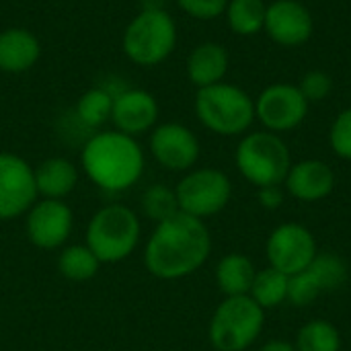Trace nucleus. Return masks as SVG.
I'll return each mask as SVG.
<instances>
[{
	"instance_id": "1",
	"label": "nucleus",
	"mask_w": 351,
	"mask_h": 351,
	"mask_svg": "<svg viewBox=\"0 0 351 351\" xmlns=\"http://www.w3.org/2000/svg\"><path fill=\"white\" fill-rule=\"evenodd\" d=\"M212 253V237L204 220L177 212L154 224L144 247V267L158 280H181L195 274Z\"/></svg>"
},
{
	"instance_id": "2",
	"label": "nucleus",
	"mask_w": 351,
	"mask_h": 351,
	"mask_svg": "<svg viewBox=\"0 0 351 351\" xmlns=\"http://www.w3.org/2000/svg\"><path fill=\"white\" fill-rule=\"evenodd\" d=\"M80 167L95 187L109 193H121L142 179L146 154L134 136L117 130H101L84 142Z\"/></svg>"
},
{
	"instance_id": "3",
	"label": "nucleus",
	"mask_w": 351,
	"mask_h": 351,
	"mask_svg": "<svg viewBox=\"0 0 351 351\" xmlns=\"http://www.w3.org/2000/svg\"><path fill=\"white\" fill-rule=\"evenodd\" d=\"M179 31L175 19L158 4H146L123 29V56L140 66L152 68L171 58L177 47Z\"/></svg>"
},
{
	"instance_id": "4",
	"label": "nucleus",
	"mask_w": 351,
	"mask_h": 351,
	"mask_svg": "<svg viewBox=\"0 0 351 351\" xmlns=\"http://www.w3.org/2000/svg\"><path fill=\"white\" fill-rule=\"evenodd\" d=\"M199 123L218 136H241L255 121V99L241 86L218 82L197 88L193 101Z\"/></svg>"
},
{
	"instance_id": "5",
	"label": "nucleus",
	"mask_w": 351,
	"mask_h": 351,
	"mask_svg": "<svg viewBox=\"0 0 351 351\" xmlns=\"http://www.w3.org/2000/svg\"><path fill=\"white\" fill-rule=\"evenodd\" d=\"M140 216L123 204L99 208L86 224V247L101 263H119L140 245Z\"/></svg>"
},
{
	"instance_id": "6",
	"label": "nucleus",
	"mask_w": 351,
	"mask_h": 351,
	"mask_svg": "<svg viewBox=\"0 0 351 351\" xmlns=\"http://www.w3.org/2000/svg\"><path fill=\"white\" fill-rule=\"evenodd\" d=\"M239 173L255 187L282 185L292 167V154L280 134L261 130L249 132L234 152Z\"/></svg>"
},
{
	"instance_id": "7",
	"label": "nucleus",
	"mask_w": 351,
	"mask_h": 351,
	"mask_svg": "<svg viewBox=\"0 0 351 351\" xmlns=\"http://www.w3.org/2000/svg\"><path fill=\"white\" fill-rule=\"evenodd\" d=\"M265 311L251 296H228L212 315L208 337L216 351H245L261 335Z\"/></svg>"
},
{
	"instance_id": "8",
	"label": "nucleus",
	"mask_w": 351,
	"mask_h": 351,
	"mask_svg": "<svg viewBox=\"0 0 351 351\" xmlns=\"http://www.w3.org/2000/svg\"><path fill=\"white\" fill-rule=\"evenodd\" d=\"M175 193L183 214L204 220L216 216L228 206L232 197V183L220 169H191L181 177Z\"/></svg>"
},
{
	"instance_id": "9",
	"label": "nucleus",
	"mask_w": 351,
	"mask_h": 351,
	"mask_svg": "<svg viewBox=\"0 0 351 351\" xmlns=\"http://www.w3.org/2000/svg\"><path fill=\"white\" fill-rule=\"evenodd\" d=\"M308 105L298 84L274 82L255 99V119H259L267 132H292L306 119Z\"/></svg>"
},
{
	"instance_id": "10",
	"label": "nucleus",
	"mask_w": 351,
	"mask_h": 351,
	"mask_svg": "<svg viewBox=\"0 0 351 351\" xmlns=\"http://www.w3.org/2000/svg\"><path fill=\"white\" fill-rule=\"evenodd\" d=\"M74 230V212L64 199L39 197L25 214L27 241L43 251L66 247Z\"/></svg>"
},
{
	"instance_id": "11",
	"label": "nucleus",
	"mask_w": 351,
	"mask_h": 351,
	"mask_svg": "<svg viewBox=\"0 0 351 351\" xmlns=\"http://www.w3.org/2000/svg\"><path fill=\"white\" fill-rule=\"evenodd\" d=\"M39 199L35 171L23 156L0 152V222L25 216Z\"/></svg>"
},
{
	"instance_id": "12",
	"label": "nucleus",
	"mask_w": 351,
	"mask_h": 351,
	"mask_svg": "<svg viewBox=\"0 0 351 351\" xmlns=\"http://www.w3.org/2000/svg\"><path fill=\"white\" fill-rule=\"evenodd\" d=\"M348 282V263L337 253H317L306 269L290 276L288 302L294 306H308L321 294L333 292Z\"/></svg>"
},
{
	"instance_id": "13",
	"label": "nucleus",
	"mask_w": 351,
	"mask_h": 351,
	"mask_svg": "<svg viewBox=\"0 0 351 351\" xmlns=\"http://www.w3.org/2000/svg\"><path fill=\"white\" fill-rule=\"evenodd\" d=\"M148 148L152 158L173 173L191 171L202 152L195 132L179 121L156 123L150 132Z\"/></svg>"
},
{
	"instance_id": "14",
	"label": "nucleus",
	"mask_w": 351,
	"mask_h": 351,
	"mask_svg": "<svg viewBox=\"0 0 351 351\" xmlns=\"http://www.w3.org/2000/svg\"><path fill=\"white\" fill-rule=\"evenodd\" d=\"M265 251L269 267L286 276H296L302 269H306L319 253L313 232L302 224L294 222L278 226L269 234Z\"/></svg>"
},
{
	"instance_id": "15",
	"label": "nucleus",
	"mask_w": 351,
	"mask_h": 351,
	"mask_svg": "<svg viewBox=\"0 0 351 351\" xmlns=\"http://www.w3.org/2000/svg\"><path fill=\"white\" fill-rule=\"evenodd\" d=\"M263 33L282 47H300L315 33L313 12L300 0H274L265 10Z\"/></svg>"
},
{
	"instance_id": "16",
	"label": "nucleus",
	"mask_w": 351,
	"mask_h": 351,
	"mask_svg": "<svg viewBox=\"0 0 351 351\" xmlns=\"http://www.w3.org/2000/svg\"><path fill=\"white\" fill-rule=\"evenodd\" d=\"M158 101L156 97L146 88H121L113 97V109H111V123L117 132H123L128 136H140L146 134L158 121Z\"/></svg>"
},
{
	"instance_id": "17",
	"label": "nucleus",
	"mask_w": 351,
	"mask_h": 351,
	"mask_svg": "<svg viewBox=\"0 0 351 351\" xmlns=\"http://www.w3.org/2000/svg\"><path fill=\"white\" fill-rule=\"evenodd\" d=\"M284 183L292 197L300 202H319L331 195L335 187V173L327 162L308 158L292 165Z\"/></svg>"
},
{
	"instance_id": "18",
	"label": "nucleus",
	"mask_w": 351,
	"mask_h": 351,
	"mask_svg": "<svg viewBox=\"0 0 351 351\" xmlns=\"http://www.w3.org/2000/svg\"><path fill=\"white\" fill-rule=\"evenodd\" d=\"M230 68V56L228 49L218 41H204L197 43L185 62L187 78L193 86L206 88L212 84H218L224 80Z\"/></svg>"
},
{
	"instance_id": "19",
	"label": "nucleus",
	"mask_w": 351,
	"mask_h": 351,
	"mask_svg": "<svg viewBox=\"0 0 351 351\" xmlns=\"http://www.w3.org/2000/svg\"><path fill=\"white\" fill-rule=\"evenodd\" d=\"M41 56L37 35L25 27H8L0 31V72L23 74L31 70Z\"/></svg>"
},
{
	"instance_id": "20",
	"label": "nucleus",
	"mask_w": 351,
	"mask_h": 351,
	"mask_svg": "<svg viewBox=\"0 0 351 351\" xmlns=\"http://www.w3.org/2000/svg\"><path fill=\"white\" fill-rule=\"evenodd\" d=\"M37 195L45 199H66L78 185L80 171L66 156H49L35 169Z\"/></svg>"
},
{
	"instance_id": "21",
	"label": "nucleus",
	"mask_w": 351,
	"mask_h": 351,
	"mask_svg": "<svg viewBox=\"0 0 351 351\" xmlns=\"http://www.w3.org/2000/svg\"><path fill=\"white\" fill-rule=\"evenodd\" d=\"M255 265L249 257L241 253H230L220 259L216 267V284L220 292L228 296H249L255 282Z\"/></svg>"
},
{
	"instance_id": "22",
	"label": "nucleus",
	"mask_w": 351,
	"mask_h": 351,
	"mask_svg": "<svg viewBox=\"0 0 351 351\" xmlns=\"http://www.w3.org/2000/svg\"><path fill=\"white\" fill-rule=\"evenodd\" d=\"M101 261L95 257V253L84 245H66L60 249L56 267L58 274L70 282H88L93 280L99 269H101Z\"/></svg>"
},
{
	"instance_id": "23",
	"label": "nucleus",
	"mask_w": 351,
	"mask_h": 351,
	"mask_svg": "<svg viewBox=\"0 0 351 351\" xmlns=\"http://www.w3.org/2000/svg\"><path fill=\"white\" fill-rule=\"evenodd\" d=\"M267 4L263 0H228L224 16L228 29L239 37H253L263 31Z\"/></svg>"
},
{
	"instance_id": "24",
	"label": "nucleus",
	"mask_w": 351,
	"mask_h": 351,
	"mask_svg": "<svg viewBox=\"0 0 351 351\" xmlns=\"http://www.w3.org/2000/svg\"><path fill=\"white\" fill-rule=\"evenodd\" d=\"M111 109H113V93L107 86H93L76 101L74 113L76 119L90 130H97L111 121Z\"/></svg>"
},
{
	"instance_id": "25",
	"label": "nucleus",
	"mask_w": 351,
	"mask_h": 351,
	"mask_svg": "<svg viewBox=\"0 0 351 351\" xmlns=\"http://www.w3.org/2000/svg\"><path fill=\"white\" fill-rule=\"evenodd\" d=\"M288 286H290V276L267 267L257 271L255 282L251 286L249 296L265 311V308H276L288 300Z\"/></svg>"
},
{
	"instance_id": "26",
	"label": "nucleus",
	"mask_w": 351,
	"mask_h": 351,
	"mask_svg": "<svg viewBox=\"0 0 351 351\" xmlns=\"http://www.w3.org/2000/svg\"><path fill=\"white\" fill-rule=\"evenodd\" d=\"M296 351H341V335L329 321H311L298 331Z\"/></svg>"
},
{
	"instance_id": "27",
	"label": "nucleus",
	"mask_w": 351,
	"mask_h": 351,
	"mask_svg": "<svg viewBox=\"0 0 351 351\" xmlns=\"http://www.w3.org/2000/svg\"><path fill=\"white\" fill-rule=\"evenodd\" d=\"M140 208H142V214L148 220H152L154 224H158V222L175 216L177 212H181L175 189L169 185H162V183H154L142 193Z\"/></svg>"
},
{
	"instance_id": "28",
	"label": "nucleus",
	"mask_w": 351,
	"mask_h": 351,
	"mask_svg": "<svg viewBox=\"0 0 351 351\" xmlns=\"http://www.w3.org/2000/svg\"><path fill=\"white\" fill-rule=\"evenodd\" d=\"M329 144L339 158L351 160V107L343 109L333 119L329 130Z\"/></svg>"
},
{
	"instance_id": "29",
	"label": "nucleus",
	"mask_w": 351,
	"mask_h": 351,
	"mask_svg": "<svg viewBox=\"0 0 351 351\" xmlns=\"http://www.w3.org/2000/svg\"><path fill=\"white\" fill-rule=\"evenodd\" d=\"M298 88L308 103L325 101L333 93V78L325 70H308L306 74H302Z\"/></svg>"
},
{
	"instance_id": "30",
	"label": "nucleus",
	"mask_w": 351,
	"mask_h": 351,
	"mask_svg": "<svg viewBox=\"0 0 351 351\" xmlns=\"http://www.w3.org/2000/svg\"><path fill=\"white\" fill-rule=\"evenodd\" d=\"M177 6L195 21H216L224 14L228 0H175Z\"/></svg>"
},
{
	"instance_id": "31",
	"label": "nucleus",
	"mask_w": 351,
	"mask_h": 351,
	"mask_svg": "<svg viewBox=\"0 0 351 351\" xmlns=\"http://www.w3.org/2000/svg\"><path fill=\"white\" fill-rule=\"evenodd\" d=\"M259 204L267 210H278L284 204V189L280 185H269L259 189Z\"/></svg>"
},
{
	"instance_id": "32",
	"label": "nucleus",
	"mask_w": 351,
	"mask_h": 351,
	"mask_svg": "<svg viewBox=\"0 0 351 351\" xmlns=\"http://www.w3.org/2000/svg\"><path fill=\"white\" fill-rule=\"evenodd\" d=\"M259 351H296V348L288 341H269Z\"/></svg>"
}]
</instances>
